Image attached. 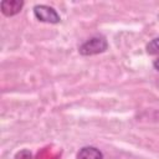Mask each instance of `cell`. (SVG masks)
Masks as SVG:
<instances>
[{"instance_id":"52a82bcc","label":"cell","mask_w":159,"mask_h":159,"mask_svg":"<svg viewBox=\"0 0 159 159\" xmlns=\"http://www.w3.org/2000/svg\"><path fill=\"white\" fill-rule=\"evenodd\" d=\"M153 66H154V68L157 70V71H159V57L154 61V63H153Z\"/></svg>"},{"instance_id":"3957f363","label":"cell","mask_w":159,"mask_h":159,"mask_svg":"<svg viewBox=\"0 0 159 159\" xmlns=\"http://www.w3.org/2000/svg\"><path fill=\"white\" fill-rule=\"evenodd\" d=\"M24 5V1L21 0H4L0 4L1 12L6 16H14L17 12H20L21 7Z\"/></svg>"},{"instance_id":"7a4b0ae2","label":"cell","mask_w":159,"mask_h":159,"mask_svg":"<svg viewBox=\"0 0 159 159\" xmlns=\"http://www.w3.org/2000/svg\"><path fill=\"white\" fill-rule=\"evenodd\" d=\"M34 15L37 20L42 22H48V24H57L60 22V15L57 11L47 5H36L34 7Z\"/></svg>"},{"instance_id":"277c9868","label":"cell","mask_w":159,"mask_h":159,"mask_svg":"<svg viewBox=\"0 0 159 159\" xmlns=\"http://www.w3.org/2000/svg\"><path fill=\"white\" fill-rule=\"evenodd\" d=\"M77 159H103V154L94 147H84L77 153Z\"/></svg>"},{"instance_id":"6da1fadb","label":"cell","mask_w":159,"mask_h":159,"mask_svg":"<svg viewBox=\"0 0 159 159\" xmlns=\"http://www.w3.org/2000/svg\"><path fill=\"white\" fill-rule=\"evenodd\" d=\"M107 41L102 36H94L87 40L84 43L81 45L80 47V53L83 56H91V55H97L107 50Z\"/></svg>"},{"instance_id":"5b68a950","label":"cell","mask_w":159,"mask_h":159,"mask_svg":"<svg viewBox=\"0 0 159 159\" xmlns=\"http://www.w3.org/2000/svg\"><path fill=\"white\" fill-rule=\"evenodd\" d=\"M147 52L149 55H158L159 53V37L153 39L148 45H147Z\"/></svg>"},{"instance_id":"8992f818","label":"cell","mask_w":159,"mask_h":159,"mask_svg":"<svg viewBox=\"0 0 159 159\" xmlns=\"http://www.w3.org/2000/svg\"><path fill=\"white\" fill-rule=\"evenodd\" d=\"M31 158H32V155H31L30 150H27V149H22L19 153H16V155H15V159H31Z\"/></svg>"}]
</instances>
